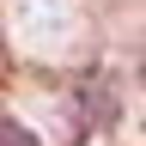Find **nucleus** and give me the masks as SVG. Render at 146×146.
I'll return each instance as SVG.
<instances>
[{"label": "nucleus", "instance_id": "f257e3e1", "mask_svg": "<svg viewBox=\"0 0 146 146\" xmlns=\"http://www.w3.org/2000/svg\"><path fill=\"white\" fill-rule=\"evenodd\" d=\"M0 146H43V140H36L25 122H0Z\"/></svg>", "mask_w": 146, "mask_h": 146}]
</instances>
